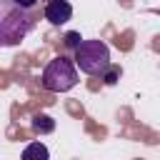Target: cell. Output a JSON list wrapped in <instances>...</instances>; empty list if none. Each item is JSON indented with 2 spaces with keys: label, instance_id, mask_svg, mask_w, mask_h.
<instances>
[{
  "label": "cell",
  "instance_id": "1",
  "mask_svg": "<svg viewBox=\"0 0 160 160\" xmlns=\"http://www.w3.org/2000/svg\"><path fill=\"white\" fill-rule=\"evenodd\" d=\"M35 12L30 8H20L12 0H0V48L20 45L35 30Z\"/></svg>",
  "mask_w": 160,
  "mask_h": 160
},
{
  "label": "cell",
  "instance_id": "2",
  "mask_svg": "<svg viewBox=\"0 0 160 160\" xmlns=\"http://www.w3.org/2000/svg\"><path fill=\"white\" fill-rule=\"evenodd\" d=\"M75 68L85 75H102L110 65V48L102 40H80L75 45Z\"/></svg>",
  "mask_w": 160,
  "mask_h": 160
},
{
  "label": "cell",
  "instance_id": "3",
  "mask_svg": "<svg viewBox=\"0 0 160 160\" xmlns=\"http://www.w3.org/2000/svg\"><path fill=\"white\" fill-rule=\"evenodd\" d=\"M78 85V68L70 58L58 55L52 58L42 70V88L50 92H68Z\"/></svg>",
  "mask_w": 160,
  "mask_h": 160
},
{
  "label": "cell",
  "instance_id": "4",
  "mask_svg": "<svg viewBox=\"0 0 160 160\" xmlns=\"http://www.w3.org/2000/svg\"><path fill=\"white\" fill-rule=\"evenodd\" d=\"M42 15H45V20L50 25H65L72 18V5L68 0H48Z\"/></svg>",
  "mask_w": 160,
  "mask_h": 160
},
{
  "label": "cell",
  "instance_id": "5",
  "mask_svg": "<svg viewBox=\"0 0 160 160\" xmlns=\"http://www.w3.org/2000/svg\"><path fill=\"white\" fill-rule=\"evenodd\" d=\"M32 130H35V132H40V135H48V132H52V130H55V120H52L50 115L40 112V115H35V118H32Z\"/></svg>",
  "mask_w": 160,
  "mask_h": 160
},
{
  "label": "cell",
  "instance_id": "6",
  "mask_svg": "<svg viewBox=\"0 0 160 160\" xmlns=\"http://www.w3.org/2000/svg\"><path fill=\"white\" fill-rule=\"evenodd\" d=\"M48 148L42 145V142H32V145H28L25 150H22V160H32V158H42V160H48Z\"/></svg>",
  "mask_w": 160,
  "mask_h": 160
},
{
  "label": "cell",
  "instance_id": "7",
  "mask_svg": "<svg viewBox=\"0 0 160 160\" xmlns=\"http://www.w3.org/2000/svg\"><path fill=\"white\" fill-rule=\"evenodd\" d=\"M100 78H102V80H105L108 85H115V82H118V78H120V68H115V65L110 62V65L105 68V72H102Z\"/></svg>",
  "mask_w": 160,
  "mask_h": 160
},
{
  "label": "cell",
  "instance_id": "8",
  "mask_svg": "<svg viewBox=\"0 0 160 160\" xmlns=\"http://www.w3.org/2000/svg\"><path fill=\"white\" fill-rule=\"evenodd\" d=\"M80 40H82V38H80L78 32H68V35H65V45H68V48H72V50H75V45H78Z\"/></svg>",
  "mask_w": 160,
  "mask_h": 160
},
{
  "label": "cell",
  "instance_id": "9",
  "mask_svg": "<svg viewBox=\"0 0 160 160\" xmlns=\"http://www.w3.org/2000/svg\"><path fill=\"white\" fill-rule=\"evenodd\" d=\"M12 2H15V5H20V8H30V10H32L38 0H12Z\"/></svg>",
  "mask_w": 160,
  "mask_h": 160
}]
</instances>
